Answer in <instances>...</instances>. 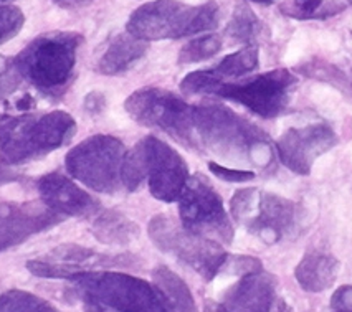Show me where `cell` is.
<instances>
[{
	"label": "cell",
	"instance_id": "cell-21",
	"mask_svg": "<svg viewBox=\"0 0 352 312\" xmlns=\"http://www.w3.org/2000/svg\"><path fill=\"white\" fill-rule=\"evenodd\" d=\"M93 235L100 243L108 246H126L138 240V223L118 210H104L96 216L91 225Z\"/></svg>",
	"mask_w": 352,
	"mask_h": 312
},
{
	"label": "cell",
	"instance_id": "cell-3",
	"mask_svg": "<svg viewBox=\"0 0 352 312\" xmlns=\"http://www.w3.org/2000/svg\"><path fill=\"white\" fill-rule=\"evenodd\" d=\"M83 36L76 32H50L36 36L14 60L20 76L50 96L63 93L76 67Z\"/></svg>",
	"mask_w": 352,
	"mask_h": 312
},
{
	"label": "cell",
	"instance_id": "cell-16",
	"mask_svg": "<svg viewBox=\"0 0 352 312\" xmlns=\"http://www.w3.org/2000/svg\"><path fill=\"white\" fill-rule=\"evenodd\" d=\"M38 194L48 208L63 216H89L100 210L98 200L60 172L38 180Z\"/></svg>",
	"mask_w": 352,
	"mask_h": 312
},
{
	"label": "cell",
	"instance_id": "cell-31",
	"mask_svg": "<svg viewBox=\"0 0 352 312\" xmlns=\"http://www.w3.org/2000/svg\"><path fill=\"white\" fill-rule=\"evenodd\" d=\"M104 104H106L104 96L98 91H91L85 100V108L88 109L91 114L101 113V111L104 109Z\"/></svg>",
	"mask_w": 352,
	"mask_h": 312
},
{
	"label": "cell",
	"instance_id": "cell-33",
	"mask_svg": "<svg viewBox=\"0 0 352 312\" xmlns=\"http://www.w3.org/2000/svg\"><path fill=\"white\" fill-rule=\"evenodd\" d=\"M56 5H60L61 9H68V10H78L81 7L89 5L93 0H53Z\"/></svg>",
	"mask_w": 352,
	"mask_h": 312
},
{
	"label": "cell",
	"instance_id": "cell-17",
	"mask_svg": "<svg viewBox=\"0 0 352 312\" xmlns=\"http://www.w3.org/2000/svg\"><path fill=\"white\" fill-rule=\"evenodd\" d=\"M43 260L60 263L61 266L68 269L69 281L76 274L85 273V271H93L96 268H113V266H126L131 263L126 256H114V254L98 253L95 249L83 248L76 245H61L53 248L50 253L42 256Z\"/></svg>",
	"mask_w": 352,
	"mask_h": 312
},
{
	"label": "cell",
	"instance_id": "cell-38",
	"mask_svg": "<svg viewBox=\"0 0 352 312\" xmlns=\"http://www.w3.org/2000/svg\"><path fill=\"white\" fill-rule=\"evenodd\" d=\"M278 312H289V311H288V307H286L285 304L281 302V304H280V307H278Z\"/></svg>",
	"mask_w": 352,
	"mask_h": 312
},
{
	"label": "cell",
	"instance_id": "cell-7",
	"mask_svg": "<svg viewBox=\"0 0 352 312\" xmlns=\"http://www.w3.org/2000/svg\"><path fill=\"white\" fill-rule=\"evenodd\" d=\"M151 240L164 253L189 266L207 281L223 269L228 254L219 241L192 233L169 215H155L149 221Z\"/></svg>",
	"mask_w": 352,
	"mask_h": 312
},
{
	"label": "cell",
	"instance_id": "cell-12",
	"mask_svg": "<svg viewBox=\"0 0 352 312\" xmlns=\"http://www.w3.org/2000/svg\"><path fill=\"white\" fill-rule=\"evenodd\" d=\"M144 159L147 186L154 199L172 203L181 199L189 182V167L177 151L155 135L139 142Z\"/></svg>",
	"mask_w": 352,
	"mask_h": 312
},
{
	"label": "cell",
	"instance_id": "cell-23",
	"mask_svg": "<svg viewBox=\"0 0 352 312\" xmlns=\"http://www.w3.org/2000/svg\"><path fill=\"white\" fill-rule=\"evenodd\" d=\"M0 312H60L43 299L27 291L10 289L0 296Z\"/></svg>",
	"mask_w": 352,
	"mask_h": 312
},
{
	"label": "cell",
	"instance_id": "cell-18",
	"mask_svg": "<svg viewBox=\"0 0 352 312\" xmlns=\"http://www.w3.org/2000/svg\"><path fill=\"white\" fill-rule=\"evenodd\" d=\"M339 273V261L331 253L313 249L302 256L294 269L300 286L308 293H322L336 282Z\"/></svg>",
	"mask_w": 352,
	"mask_h": 312
},
{
	"label": "cell",
	"instance_id": "cell-2",
	"mask_svg": "<svg viewBox=\"0 0 352 312\" xmlns=\"http://www.w3.org/2000/svg\"><path fill=\"white\" fill-rule=\"evenodd\" d=\"M76 122L65 111L3 118L0 126V164L20 166L45 157L72 141Z\"/></svg>",
	"mask_w": 352,
	"mask_h": 312
},
{
	"label": "cell",
	"instance_id": "cell-40",
	"mask_svg": "<svg viewBox=\"0 0 352 312\" xmlns=\"http://www.w3.org/2000/svg\"><path fill=\"white\" fill-rule=\"evenodd\" d=\"M3 2H10V0H0V3H3Z\"/></svg>",
	"mask_w": 352,
	"mask_h": 312
},
{
	"label": "cell",
	"instance_id": "cell-9",
	"mask_svg": "<svg viewBox=\"0 0 352 312\" xmlns=\"http://www.w3.org/2000/svg\"><path fill=\"white\" fill-rule=\"evenodd\" d=\"M124 108L139 124L159 129L190 149L192 104L161 88H144L126 100Z\"/></svg>",
	"mask_w": 352,
	"mask_h": 312
},
{
	"label": "cell",
	"instance_id": "cell-25",
	"mask_svg": "<svg viewBox=\"0 0 352 312\" xmlns=\"http://www.w3.org/2000/svg\"><path fill=\"white\" fill-rule=\"evenodd\" d=\"M260 28L261 23L256 19V15L248 7L240 5L236 7L235 14H233L230 23H228L227 35L232 36L235 42L248 43L258 35Z\"/></svg>",
	"mask_w": 352,
	"mask_h": 312
},
{
	"label": "cell",
	"instance_id": "cell-8",
	"mask_svg": "<svg viewBox=\"0 0 352 312\" xmlns=\"http://www.w3.org/2000/svg\"><path fill=\"white\" fill-rule=\"evenodd\" d=\"M230 210L236 223L267 245H275L292 235L298 221L296 203L258 188L235 192Z\"/></svg>",
	"mask_w": 352,
	"mask_h": 312
},
{
	"label": "cell",
	"instance_id": "cell-19",
	"mask_svg": "<svg viewBox=\"0 0 352 312\" xmlns=\"http://www.w3.org/2000/svg\"><path fill=\"white\" fill-rule=\"evenodd\" d=\"M147 52V42L136 38V36L124 34L114 36L108 43L103 55L98 60L96 69L103 75L114 76L126 71L138 63Z\"/></svg>",
	"mask_w": 352,
	"mask_h": 312
},
{
	"label": "cell",
	"instance_id": "cell-29",
	"mask_svg": "<svg viewBox=\"0 0 352 312\" xmlns=\"http://www.w3.org/2000/svg\"><path fill=\"white\" fill-rule=\"evenodd\" d=\"M208 169L219 179L225 182H248V180L255 179V172L253 170H240V169H228L219 162H208Z\"/></svg>",
	"mask_w": 352,
	"mask_h": 312
},
{
	"label": "cell",
	"instance_id": "cell-39",
	"mask_svg": "<svg viewBox=\"0 0 352 312\" xmlns=\"http://www.w3.org/2000/svg\"><path fill=\"white\" fill-rule=\"evenodd\" d=\"M3 118H6V116H2V114H0V126H2V122H3Z\"/></svg>",
	"mask_w": 352,
	"mask_h": 312
},
{
	"label": "cell",
	"instance_id": "cell-20",
	"mask_svg": "<svg viewBox=\"0 0 352 312\" xmlns=\"http://www.w3.org/2000/svg\"><path fill=\"white\" fill-rule=\"evenodd\" d=\"M258 67V50L255 47H247L243 50L232 53L217 65L215 68L202 69L204 81H206L207 93L215 94L217 89L223 83H230V80H236Z\"/></svg>",
	"mask_w": 352,
	"mask_h": 312
},
{
	"label": "cell",
	"instance_id": "cell-13",
	"mask_svg": "<svg viewBox=\"0 0 352 312\" xmlns=\"http://www.w3.org/2000/svg\"><path fill=\"white\" fill-rule=\"evenodd\" d=\"M338 144L333 127L318 122L305 127H292L278 139V157L294 174L308 175L313 164Z\"/></svg>",
	"mask_w": 352,
	"mask_h": 312
},
{
	"label": "cell",
	"instance_id": "cell-35",
	"mask_svg": "<svg viewBox=\"0 0 352 312\" xmlns=\"http://www.w3.org/2000/svg\"><path fill=\"white\" fill-rule=\"evenodd\" d=\"M204 312H227V311H225L222 302L206 301V304H204Z\"/></svg>",
	"mask_w": 352,
	"mask_h": 312
},
{
	"label": "cell",
	"instance_id": "cell-6",
	"mask_svg": "<svg viewBox=\"0 0 352 312\" xmlns=\"http://www.w3.org/2000/svg\"><path fill=\"white\" fill-rule=\"evenodd\" d=\"M128 149L113 135H93L73 147L67 155L69 174L101 194L126 190L124 169Z\"/></svg>",
	"mask_w": 352,
	"mask_h": 312
},
{
	"label": "cell",
	"instance_id": "cell-34",
	"mask_svg": "<svg viewBox=\"0 0 352 312\" xmlns=\"http://www.w3.org/2000/svg\"><path fill=\"white\" fill-rule=\"evenodd\" d=\"M83 299V309L85 312H116L113 309H109V307L103 306V304H100L95 299L91 298H81Z\"/></svg>",
	"mask_w": 352,
	"mask_h": 312
},
{
	"label": "cell",
	"instance_id": "cell-36",
	"mask_svg": "<svg viewBox=\"0 0 352 312\" xmlns=\"http://www.w3.org/2000/svg\"><path fill=\"white\" fill-rule=\"evenodd\" d=\"M30 108H34V100H32L30 94H25V96H23L22 100L17 102V109L27 111V109H30Z\"/></svg>",
	"mask_w": 352,
	"mask_h": 312
},
{
	"label": "cell",
	"instance_id": "cell-32",
	"mask_svg": "<svg viewBox=\"0 0 352 312\" xmlns=\"http://www.w3.org/2000/svg\"><path fill=\"white\" fill-rule=\"evenodd\" d=\"M17 180H20V175L17 172L10 170L9 166L0 164V186H7V183L17 182Z\"/></svg>",
	"mask_w": 352,
	"mask_h": 312
},
{
	"label": "cell",
	"instance_id": "cell-30",
	"mask_svg": "<svg viewBox=\"0 0 352 312\" xmlns=\"http://www.w3.org/2000/svg\"><path fill=\"white\" fill-rule=\"evenodd\" d=\"M331 312H352V286H341L331 299Z\"/></svg>",
	"mask_w": 352,
	"mask_h": 312
},
{
	"label": "cell",
	"instance_id": "cell-14",
	"mask_svg": "<svg viewBox=\"0 0 352 312\" xmlns=\"http://www.w3.org/2000/svg\"><path fill=\"white\" fill-rule=\"evenodd\" d=\"M63 220V215L53 212L43 202L0 203V252L22 245Z\"/></svg>",
	"mask_w": 352,
	"mask_h": 312
},
{
	"label": "cell",
	"instance_id": "cell-37",
	"mask_svg": "<svg viewBox=\"0 0 352 312\" xmlns=\"http://www.w3.org/2000/svg\"><path fill=\"white\" fill-rule=\"evenodd\" d=\"M250 2H255V3H272L275 0H250Z\"/></svg>",
	"mask_w": 352,
	"mask_h": 312
},
{
	"label": "cell",
	"instance_id": "cell-4",
	"mask_svg": "<svg viewBox=\"0 0 352 312\" xmlns=\"http://www.w3.org/2000/svg\"><path fill=\"white\" fill-rule=\"evenodd\" d=\"M217 23L219 7L215 2L194 7L175 0H154L133 12L126 30L142 42H155L194 36L212 30Z\"/></svg>",
	"mask_w": 352,
	"mask_h": 312
},
{
	"label": "cell",
	"instance_id": "cell-5",
	"mask_svg": "<svg viewBox=\"0 0 352 312\" xmlns=\"http://www.w3.org/2000/svg\"><path fill=\"white\" fill-rule=\"evenodd\" d=\"M72 281L80 298H91L116 312H172L157 287L129 274L85 271Z\"/></svg>",
	"mask_w": 352,
	"mask_h": 312
},
{
	"label": "cell",
	"instance_id": "cell-15",
	"mask_svg": "<svg viewBox=\"0 0 352 312\" xmlns=\"http://www.w3.org/2000/svg\"><path fill=\"white\" fill-rule=\"evenodd\" d=\"M276 301V279L267 271L255 269L241 274L223 294L227 312H273Z\"/></svg>",
	"mask_w": 352,
	"mask_h": 312
},
{
	"label": "cell",
	"instance_id": "cell-24",
	"mask_svg": "<svg viewBox=\"0 0 352 312\" xmlns=\"http://www.w3.org/2000/svg\"><path fill=\"white\" fill-rule=\"evenodd\" d=\"M286 15L298 20L309 19H327L336 15L344 9L341 3H336L334 0H296L294 3L281 7Z\"/></svg>",
	"mask_w": 352,
	"mask_h": 312
},
{
	"label": "cell",
	"instance_id": "cell-41",
	"mask_svg": "<svg viewBox=\"0 0 352 312\" xmlns=\"http://www.w3.org/2000/svg\"><path fill=\"white\" fill-rule=\"evenodd\" d=\"M349 2H351V3H352V0H349Z\"/></svg>",
	"mask_w": 352,
	"mask_h": 312
},
{
	"label": "cell",
	"instance_id": "cell-1",
	"mask_svg": "<svg viewBox=\"0 0 352 312\" xmlns=\"http://www.w3.org/2000/svg\"><path fill=\"white\" fill-rule=\"evenodd\" d=\"M190 149L207 151L232 164L268 169L272 141L260 127L222 104L192 106Z\"/></svg>",
	"mask_w": 352,
	"mask_h": 312
},
{
	"label": "cell",
	"instance_id": "cell-11",
	"mask_svg": "<svg viewBox=\"0 0 352 312\" xmlns=\"http://www.w3.org/2000/svg\"><path fill=\"white\" fill-rule=\"evenodd\" d=\"M298 78L288 69H273L240 83H223L215 94L252 111L256 116L273 119L288 108Z\"/></svg>",
	"mask_w": 352,
	"mask_h": 312
},
{
	"label": "cell",
	"instance_id": "cell-10",
	"mask_svg": "<svg viewBox=\"0 0 352 312\" xmlns=\"http://www.w3.org/2000/svg\"><path fill=\"white\" fill-rule=\"evenodd\" d=\"M181 223L192 233L212 238L219 243H232L233 227L225 210L222 197L204 175L189 179L179 199Z\"/></svg>",
	"mask_w": 352,
	"mask_h": 312
},
{
	"label": "cell",
	"instance_id": "cell-28",
	"mask_svg": "<svg viewBox=\"0 0 352 312\" xmlns=\"http://www.w3.org/2000/svg\"><path fill=\"white\" fill-rule=\"evenodd\" d=\"M20 78L22 76H20L15 65L2 60V63H0V101L19 88Z\"/></svg>",
	"mask_w": 352,
	"mask_h": 312
},
{
	"label": "cell",
	"instance_id": "cell-27",
	"mask_svg": "<svg viewBox=\"0 0 352 312\" xmlns=\"http://www.w3.org/2000/svg\"><path fill=\"white\" fill-rule=\"evenodd\" d=\"M23 23H25V15L19 7H0V45L7 43L15 35H19Z\"/></svg>",
	"mask_w": 352,
	"mask_h": 312
},
{
	"label": "cell",
	"instance_id": "cell-26",
	"mask_svg": "<svg viewBox=\"0 0 352 312\" xmlns=\"http://www.w3.org/2000/svg\"><path fill=\"white\" fill-rule=\"evenodd\" d=\"M220 48H222V38L219 35H206L200 36V38H194L179 53V63L190 65L206 61L215 56L220 52Z\"/></svg>",
	"mask_w": 352,
	"mask_h": 312
},
{
	"label": "cell",
	"instance_id": "cell-22",
	"mask_svg": "<svg viewBox=\"0 0 352 312\" xmlns=\"http://www.w3.org/2000/svg\"><path fill=\"white\" fill-rule=\"evenodd\" d=\"M153 279L154 286L164 296L172 312H199L189 286L174 271L167 268V266L159 265L153 271Z\"/></svg>",
	"mask_w": 352,
	"mask_h": 312
}]
</instances>
